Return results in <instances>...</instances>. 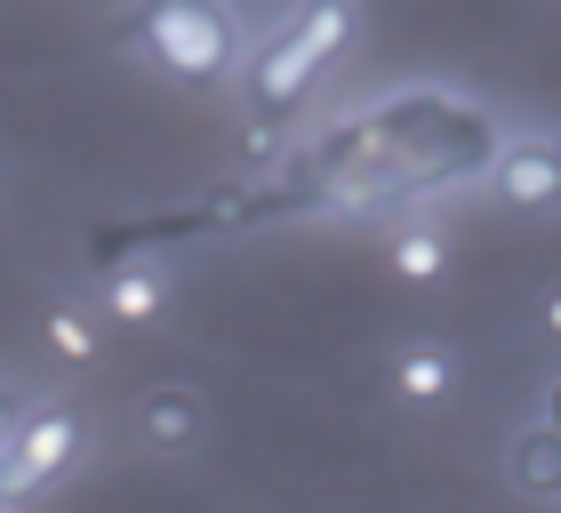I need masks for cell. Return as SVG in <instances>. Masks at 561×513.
Returning a JSON list of instances; mask_svg holds the SVG:
<instances>
[{"instance_id":"6da1fadb","label":"cell","mask_w":561,"mask_h":513,"mask_svg":"<svg viewBox=\"0 0 561 513\" xmlns=\"http://www.w3.org/2000/svg\"><path fill=\"white\" fill-rule=\"evenodd\" d=\"M362 33V16H353V0H297L289 24L257 48V65H249V152H273V128L289 121L305 96L321 89V72L353 48Z\"/></svg>"},{"instance_id":"7a4b0ae2","label":"cell","mask_w":561,"mask_h":513,"mask_svg":"<svg viewBox=\"0 0 561 513\" xmlns=\"http://www.w3.org/2000/svg\"><path fill=\"white\" fill-rule=\"evenodd\" d=\"M113 41L152 57L169 81H225L241 65V24L225 0H137Z\"/></svg>"},{"instance_id":"3957f363","label":"cell","mask_w":561,"mask_h":513,"mask_svg":"<svg viewBox=\"0 0 561 513\" xmlns=\"http://www.w3.org/2000/svg\"><path fill=\"white\" fill-rule=\"evenodd\" d=\"M72 457H81V418H72L65 401L24 409V418H16V442H9V457H0V505L41 498L48 481L72 466Z\"/></svg>"},{"instance_id":"277c9868","label":"cell","mask_w":561,"mask_h":513,"mask_svg":"<svg viewBox=\"0 0 561 513\" xmlns=\"http://www.w3.org/2000/svg\"><path fill=\"white\" fill-rule=\"evenodd\" d=\"M497 193L514 201V209H553L561 201V152L553 137H514L497 152Z\"/></svg>"},{"instance_id":"5b68a950","label":"cell","mask_w":561,"mask_h":513,"mask_svg":"<svg viewBox=\"0 0 561 513\" xmlns=\"http://www.w3.org/2000/svg\"><path fill=\"white\" fill-rule=\"evenodd\" d=\"M193 433H201V401H193V385H152V394L137 401V442L145 449H193Z\"/></svg>"},{"instance_id":"8992f818","label":"cell","mask_w":561,"mask_h":513,"mask_svg":"<svg viewBox=\"0 0 561 513\" xmlns=\"http://www.w3.org/2000/svg\"><path fill=\"white\" fill-rule=\"evenodd\" d=\"M96 297H105V321H129V329H152V321L169 314V281L152 273V265H113Z\"/></svg>"},{"instance_id":"52a82bcc","label":"cell","mask_w":561,"mask_h":513,"mask_svg":"<svg viewBox=\"0 0 561 513\" xmlns=\"http://www.w3.org/2000/svg\"><path fill=\"white\" fill-rule=\"evenodd\" d=\"M449 385H457V362H449V345H410V353H393V394L401 401H449Z\"/></svg>"},{"instance_id":"ba28073f","label":"cell","mask_w":561,"mask_h":513,"mask_svg":"<svg viewBox=\"0 0 561 513\" xmlns=\"http://www.w3.org/2000/svg\"><path fill=\"white\" fill-rule=\"evenodd\" d=\"M505 466H514V490H522V498H561V433H553V425L522 433Z\"/></svg>"},{"instance_id":"9c48e42d","label":"cell","mask_w":561,"mask_h":513,"mask_svg":"<svg viewBox=\"0 0 561 513\" xmlns=\"http://www.w3.org/2000/svg\"><path fill=\"white\" fill-rule=\"evenodd\" d=\"M386 273H393V281H417V289H425V281L449 273V241L433 233V225H401V233L386 241Z\"/></svg>"},{"instance_id":"30bf717a","label":"cell","mask_w":561,"mask_h":513,"mask_svg":"<svg viewBox=\"0 0 561 513\" xmlns=\"http://www.w3.org/2000/svg\"><path fill=\"white\" fill-rule=\"evenodd\" d=\"M48 353H65V362H96V329H89V314L57 305V314H48Z\"/></svg>"},{"instance_id":"8fae6325","label":"cell","mask_w":561,"mask_h":513,"mask_svg":"<svg viewBox=\"0 0 561 513\" xmlns=\"http://www.w3.org/2000/svg\"><path fill=\"white\" fill-rule=\"evenodd\" d=\"M16 418H24V401L0 385V457H9V442H16Z\"/></svg>"},{"instance_id":"7c38bea8","label":"cell","mask_w":561,"mask_h":513,"mask_svg":"<svg viewBox=\"0 0 561 513\" xmlns=\"http://www.w3.org/2000/svg\"><path fill=\"white\" fill-rule=\"evenodd\" d=\"M538 321H546V338L561 345V281H553V289H546V305H538Z\"/></svg>"},{"instance_id":"4fadbf2b","label":"cell","mask_w":561,"mask_h":513,"mask_svg":"<svg viewBox=\"0 0 561 513\" xmlns=\"http://www.w3.org/2000/svg\"><path fill=\"white\" fill-rule=\"evenodd\" d=\"M546 425H553V433H561V377H553V385H546Z\"/></svg>"},{"instance_id":"5bb4252c","label":"cell","mask_w":561,"mask_h":513,"mask_svg":"<svg viewBox=\"0 0 561 513\" xmlns=\"http://www.w3.org/2000/svg\"><path fill=\"white\" fill-rule=\"evenodd\" d=\"M553 152H561V128H553Z\"/></svg>"},{"instance_id":"9a60e30c","label":"cell","mask_w":561,"mask_h":513,"mask_svg":"<svg viewBox=\"0 0 561 513\" xmlns=\"http://www.w3.org/2000/svg\"><path fill=\"white\" fill-rule=\"evenodd\" d=\"M0 513H9V505H0Z\"/></svg>"}]
</instances>
